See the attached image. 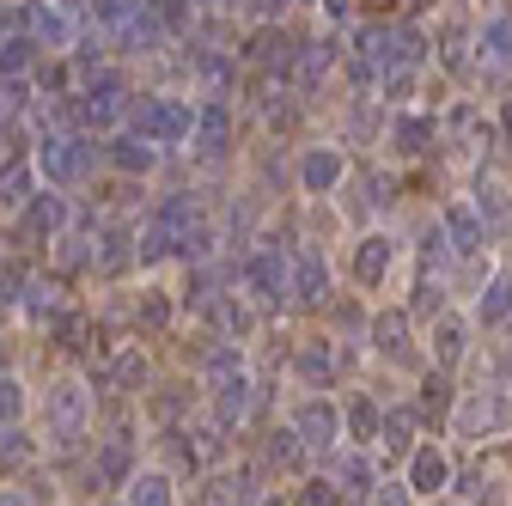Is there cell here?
Wrapping results in <instances>:
<instances>
[{
    "mask_svg": "<svg viewBox=\"0 0 512 506\" xmlns=\"http://www.w3.org/2000/svg\"><path fill=\"white\" fill-rule=\"evenodd\" d=\"M135 135L141 141H153V147H177V141H196V122H202V110L189 104V98H177V92H153V98H141L135 104Z\"/></svg>",
    "mask_w": 512,
    "mask_h": 506,
    "instance_id": "6da1fadb",
    "label": "cell"
},
{
    "mask_svg": "<svg viewBox=\"0 0 512 506\" xmlns=\"http://www.w3.org/2000/svg\"><path fill=\"white\" fill-rule=\"evenodd\" d=\"M43 427L55 446H74V439H86L92 427V385H80V378H61V385L43 391Z\"/></svg>",
    "mask_w": 512,
    "mask_h": 506,
    "instance_id": "7a4b0ae2",
    "label": "cell"
},
{
    "mask_svg": "<svg viewBox=\"0 0 512 506\" xmlns=\"http://www.w3.org/2000/svg\"><path fill=\"white\" fill-rule=\"evenodd\" d=\"M238 275H244V287H250L256 305H287V299H293V250H281V244H256Z\"/></svg>",
    "mask_w": 512,
    "mask_h": 506,
    "instance_id": "3957f363",
    "label": "cell"
},
{
    "mask_svg": "<svg viewBox=\"0 0 512 506\" xmlns=\"http://www.w3.org/2000/svg\"><path fill=\"white\" fill-rule=\"evenodd\" d=\"M31 165H37V177L49 189H74L92 171V141H80V135H43L37 153H31Z\"/></svg>",
    "mask_w": 512,
    "mask_h": 506,
    "instance_id": "277c9868",
    "label": "cell"
},
{
    "mask_svg": "<svg viewBox=\"0 0 512 506\" xmlns=\"http://www.w3.org/2000/svg\"><path fill=\"white\" fill-rule=\"evenodd\" d=\"M293 427H299V439H305L311 452H330L348 421H342V409H336L330 397H305V403L293 409Z\"/></svg>",
    "mask_w": 512,
    "mask_h": 506,
    "instance_id": "5b68a950",
    "label": "cell"
},
{
    "mask_svg": "<svg viewBox=\"0 0 512 506\" xmlns=\"http://www.w3.org/2000/svg\"><path fill=\"white\" fill-rule=\"evenodd\" d=\"M86 482L92 488H128V482H135V446H128V433H110L104 446L92 452Z\"/></svg>",
    "mask_w": 512,
    "mask_h": 506,
    "instance_id": "8992f818",
    "label": "cell"
},
{
    "mask_svg": "<svg viewBox=\"0 0 512 506\" xmlns=\"http://www.w3.org/2000/svg\"><path fill=\"white\" fill-rule=\"evenodd\" d=\"M98 391H116V397H141V385H147V354L141 348H116V354H104L98 360Z\"/></svg>",
    "mask_w": 512,
    "mask_h": 506,
    "instance_id": "52a82bcc",
    "label": "cell"
},
{
    "mask_svg": "<svg viewBox=\"0 0 512 506\" xmlns=\"http://www.w3.org/2000/svg\"><path fill=\"white\" fill-rule=\"evenodd\" d=\"M208 397H214V421H220V427H238V421L250 415V403H256V385H250V372L238 366V372L208 378Z\"/></svg>",
    "mask_w": 512,
    "mask_h": 506,
    "instance_id": "ba28073f",
    "label": "cell"
},
{
    "mask_svg": "<svg viewBox=\"0 0 512 506\" xmlns=\"http://www.w3.org/2000/svg\"><path fill=\"white\" fill-rule=\"evenodd\" d=\"M19 226H25L31 244H61V232H68V202H61V196H43V189H37V196L19 208Z\"/></svg>",
    "mask_w": 512,
    "mask_h": 506,
    "instance_id": "9c48e42d",
    "label": "cell"
},
{
    "mask_svg": "<svg viewBox=\"0 0 512 506\" xmlns=\"http://www.w3.org/2000/svg\"><path fill=\"white\" fill-rule=\"evenodd\" d=\"M330 299V263L324 250H293V305H324Z\"/></svg>",
    "mask_w": 512,
    "mask_h": 506,
    "instance_id": "30bf717a",
    "label": "cell"
},
{
    "mask_svg": "<svg viewBox=\"0 0 512 506\" xmlns=\"http://www.w3.org/2000/svg\"><path fill=\"white\" fill-rule=\"evenodd\" d=\"M342 171H348V159H342L336 147H305V159H299V189H305V196H330V189L342 183Z\"/></svg>",
    "mask_w": 512,
    "mask_h": 506,
    "instance_id": "8fae6325",
    "label": "cell"
},
{
    "mask_svg": "<svg viewBox=\"0 0 512 506\" xmlns=\"http://www.w3.org/2000/svg\"><path fill=\"white\" fill-rule=\"evenodd\" d=\"M391 263H397V244L384 238V232H372V238H360V250H354V281H360V287H378L384 275H391Z\"/></svg>",
    "mask_w": 512,
    "mask_h": 506,
    "instance_id": "7c38bea8",
    "label": "cell"
},
{
    "mask_svg": "<svg viewBox=\"0 0 512 506\" xmlns=\"http://www.w3.org/2000/svg\"><path fill=\"white\" fill-rule=\"evenodd\" d=\"M445 482H452V458H445L439 446L409 452V488H415V494H439Z\"/></svg>",
    "mask_w": 512,
    "mask_h": 506,
    "instance_id": "4fadbf2b",
    "label": "cell"
},
{
    "mask_svg": "<svg viewBox=\"0 0 512 506\" xmlns=\"http://www.w3.org/2000/svg\"><path fill=\"white\" fill-rule=\"evenodd\" d=\"M104 159H110L116 171H128V177H147V171L159 165V147L141 141V135H116V141L104 147Z\"/></svg>",
    "mask_w": 512,
    "mask_h": 506,
    "instance_id": "5bb4252c",
    "label": "cell"
},
{
    "mask_svg": "<svg viewBox=\"0 0 512 506\" xmlns=\"http://www.w3.org/2000/svg\"><path fill=\"white\" fill-rule=\"evenodd\" d=\"M208 318H214L232 342H244V336L256 330V311H250V299H238V293H214V299H208Z\"/></svg>",
    "mask_w": 512,
    "mask_h": 506,
    "instance_id": "9a60e30c",
    "label": "cell"
},
{
    "mask_svg": "<svg viewBox=\"0 0 512 506\" xmlns=\"http://www.w3.org/2000/svg\"><path fill=\"white\" fill-rule=\"evenodd\" d=\"M232 141V110L226 104H202V122H196V153L202 159H220Z\"/></svg>",
    "mask_w": 512,
    "mask_h": 506,
    "instance_id": "2e32d148",
    "label": "cell"
},
{
    "mask_svg": "<svg viewBox=\"0 0 512 506\" xmlns=\"http://www.w3.org/2000/svg\"><path fill=\"white\" fill-rule=\"evenodd\" d=\"M19 311H25L31 324H43V318L55 324V318H61V287H55V281H37V275H31V281H25V299H19Z\"/></svg>",
    "mask_w": 512,
    "mask_h": 506,
    "instance_id": "e0dca14e",
    "label": "cell"
},
{
    "mask_svg": "<svg viewBox=\"0 0 512 506\" xmlns=\"http://www.w3.org/2000/svg\"><path fill=\"white\" fill-rule=\"evenodd\" d=\"M293 372L311 378V385H330V378H336V348H330V342H305V348L293 354Z\"/></svg>",
    "mask_w": 512,
    "mask_h": 506,
    "instance_id": "ac0fdd59",
    "label": "cell"
},
{
    "mask_svg": "<svg viewBox=\"0 0 512 506\" xmlns=\"http://www.w3.org/2000/svg\"><path fill=\"white\" fill-rule=\"evenodd\" d=\"M37 458V439L25 427H0V476H19Z\"/></svg>",
    "mask_w": 512,
    "mask_h": 506,
    "instance_id": "d6986e66",
    "label": "cell"
},
{
    "mask_svg": "<svg viewBox=\"0 0 512 506\" xmlns=\"http://www.w3.org/2000/svg\"><path fill=\"white\" fill-rule=\"evenodd\" d=\"M458 421H464L470 433H494V427H506V421H512V409H506L500 397H470V403L458 409Z\"/></svg>",
    "mask_w": 512,
    "mask_h": 506,
    "instance_id": "ffe728a7",
    "label": "cell"
},
{
    "mask_svg": "<svg viewBox=\"0 0 512 506\" xmlns=\"http://www.w3.org/2000/svg\"><path fill=\"white\" fill-rule=\"evenodd\" d=\"M128 506H177V488H171V476H159V470L135 476V482H128Z\"/></svg>",
    "mask_w": 512,
    "mask_h": 506,
    "instance_id": "44dd1931",
    "label": "cell"
},
{
    "mask_svg": "<svg viewBox=\"0 0 512 506\" xmlns=\"http://www.w3.org/2000/svg\"><path fill=\"white\" fill-rule=\"evenodd\" d=\"M305 452H311V446H305V439H299V427H293V421L269 433V458H275L281 470H299V464H305Z\"/></svg>",
    "mask_w": 512,
    "mask_h": 506,
    "instance_id": "7402d4cb",
    "label": "cell"
},
{
    "mask_svg": "<svg viewBox=\"0 0 512 506\" xmlns=\"http://www.w3.org/2000/svg\"><path fill=\"white\" fill-rule=\"evenodd\" d=\"M445 232H452V250H458V257H470V250L482 244V214L452 208V214H445Z\"/></svg>",
    "mask_w": 512,
    "mask_h": 506,
    "instance_id": "603a6c76",
    "label": "cell"
},
{
    "mask_svg": "<svg viewBox=\"0 0 512 506\" xmlns=\"http://www.w3.org/2000/svg\"><path fill=\"white\" fill-rule=\"evenodd\" d=\"M409 433H415V415H409V409H384V427H378V446H384V452H409V446H415Z\"/></svg>",
    "mask_w": 512,
    "mask_h": 506,
    "instance_id": "cb8c5ba5",
    "label": "cell"
},
{
    "mask_svg": "<svg viewBox=\"0 0 512 506\" xmlns=\"http://www.w3.org/2000/svg\"><path fill=\"white\" fill-rule=\"evenodd\" d=\"M31 171H37V165H7V171H0V208H25V202L37 196V189H31Z\"/></svg>",
    "mask_w": 512,
    "mask_h": 506,
    "instance_id": "d4e9b609",
    "label": "cell"
},
{
    "mask_svg": "<svg viewBox=\"0 0 512 506\" xmlns=\"http://www.w3.org/2000/svg\"><path fill=\"white\" fill-rule=\"evenodd\" d=\"M31 61H37V43L31 37H7V43H0V80L31 74Z\"/></svg>",
    "mask_w": 512,
    "mask_h": 506,
    "instance_id": "484cf974",
    "label": "cell"
},
{
    "mask_svg": "<svg viewBox=\"0 0 512 506\" xmlns=\"http://www.w3.org/2000/svg\"><path fill=\"white\" fill-rule=\"evenodd\" d=\"M372 342H378V354H403L409 348V318L403 311H384V318L372 324Z\"/></svg>",
    "mask_w": 512,
    "mask_h": 506,
    "instance_id": "4316f807",
    "label": "cell"
},
{
    "mask_svg": "<svg viewBox=\"0 0 512 506\" xmlns=\"http://www.w3.org/2000/svg\"><path fill=\"white\" fill-rule=\"evenodd\" d=\"M135 324H141V330H165V324H171V293H165V287H147V293H141Z\"/></svg>",
    "mask_w": 512,
    "mask_h": 506,
    "instance_id": "83f0119b",
    "label": "cell"
},
{
    "mask_svg": "<svg viewBox=\"0 0 512 506\" xmlns=\"http://www.w3.org/2000/svg\"><path fill=\"white\" fill-rule=\"evenodd\" d=\"M342 421H348V433H354V439H378V427H384V415H378V403H372V397H354V403L342 409Z\"/></svg>",
    "mask_w": 512,
    "mask_h": 506,
    "instance_id": "f1b7e54d",
    "label": "cell"
},
{
    "mask_svg": "<svg viewBox=\"0 0 512 506\" xmlns=\"http://www.w3.org/2000/svg\"><path fill=\"white\" fill-rule=\"evenodd\" d=\"M31 31H37L49 49H68V37H74L68 19H61V7H31Z\"/></svg>",
    "mask_w": 512,
    "mask_h": 506,
    "instance_id": "f546056e",
    "label": "cell"
},
{
    "mask_svg": "<svg viewBox=\"0 0 512 506\" xmlns=\"http://www.w3.org/2000/svg\"><path fill=\"white\" fill-rule=\"evenodd\" d=\"M293 506H342V482L336 476H311V482H299Z\"/></svg>",
    "mask_w": 512,
    "mask_h": 506,
    "instance_id": "4dcf8cb0",
    "label": "cell"
},
{
    "mask_svg": "<svg viewBox=\"0 0 512 506\" xmlns=\"http://www.w3.org/2000/svg\"><path fill=\"white\" fill-rule=\"evenodd\" d=\"M19 415H25V385L13 372H0V427H19Z\"/></svg>",
    "mask_w": 512,
    "mask_h": 506,
    "instance_id": "1f68e13d",
    "label": "cell"
},
{
    "mask_svg": "<svg viewBox=\"0 0 512 506\" xmlns=\"http://www.w3.org/2000/svg\"><path fill=\"white\" fill-rule=\"evenodd\" d=\"M464 336H470V330H464V324H452V318L433 330V354H439V366H452V360L464 354Z\"/></svg>",
    "mask_w": 512,
    "mask_h": 506,
    "instance_id": "d6a6232c",
    "label": "cell"
},
{
    "mask_svg": "<svg viewBox=\"0 0 512 506\" xmlns=\"http://www.w3.org/2000/svg\"><path fill=\"white\" fill-rule=\"evenodd\" d=\"M336 482H342V494H366L372 488V464L366 458H336Z\"/></svg>",
    "mask_w": 512,
    "mask_h": 506,
    "instance_id": "836d02e7",
    "label": "cell"
},
{
    "mask_svg": "<svg viewBox=\"0 0 512 506\" xmlns=\"http://www.w3.org/2000/svg\"><path fill=\"white\" fill-rule=\"evenodd\" d=\"M25 281H31L25 269H13V263H0V318H7V311H13V305L25 299Z\"/></svg>",
    "mask_w": 512,
    "mask_h": 506,
    "instance_id": "e575fe53",
    "label": "cell"
},
{
    "mask_svg": "<svg viewBox=\"0 0 512 506\" xmlns=\"http://www.w3.org/2000/svg\"><path fill=\"white\" fill-rule=\"evenodd\" d=\"M506 311H512V287L500 281V287H488V299H482V324H500Z\"/></svg>",
    "mask_w": 512,
    "mask_h": 506,
    "instance_id": "d590c367",
    "label": "cell"
},
{
    "mask_svg": "<svg viewBox=\"0 0 512 506\" xmlns=\"http://www.w3.org/2000/svg\"><path fill=\"white\" fill-rule=\"evenodd\" d=\"M92 13L104 25H128V19H135V0H92Z\"/></svg>",
    "mask_w": 512,
    "mask_h": 506,
    "instance_id": "8d00e7d4",
    "label": "cell"
},
{
    "mask_svg": "<svg viewBox=\"0 0 512 506\" xmlns=\"http://www.w3.org/2000/svg\"><path fill=\"white\" fill-rule=\"evenodd\" d=\"M372 506H409V482H378Z\"/></svg>",
    "mask_w": 512,
    "mask_h": 506,
    "instance_id": "74e56055",
    "label": "cell"
},
{
    "mask_svg": "<svg viewBox=\"0 0 512 506\" xmlns=\"http://www.w3.org/2000/svg\"><path fill=\"white\" fill-rule=\"evenodd\" d=\"M421 409L427 415H445V378H427V385H421Z\"/></svg>",
    "mask_w": 512,
    "mask_h": 506,
    "instance_id": "f35d334b",
    "label": "cell"
},
{
    "mask_svg": "<svg viewBox=\"0 0 512 506\" xmlns=\"http://www.w3.org/2000/svg\"><path fill=\"white\" fill-rule=\"evenodd\" d=\"M488 55H512V25H488Z\"/></svg>",
    "mask_w": 512,
    "mask_h": 506,
    "instance_id": "ab89813d",
    "label": "cell"
},
{
    "mask_svg": "<svg viewBox=\"0 0 512 506\" xmlns=\"http://www.w3.org/2000/svg\"><path fill=\"white\" fill-rule=\"evenodd\" d=\"M421 141H427L421 122H403V153H421Z\"/></svg>",
    "mask_w": 512,
    "mask_h": 506,
    "instance_id": "60d3db41",
    "label": "cell"
},
{
    "mask_svg": "<svg viewBox=\"0 0 512 506\" xmlns=\"http://www.w3.org/2000/svg\"><path fill=\"white\" fill-rule=\"evenodd\" d=\"M0 506H31V500H25L19 488H0Z\"/></svg>",
    "mask_w": 512,
    "mask_h": 506,
    "instance_id": "b9f144b4",
    "label": "cell"
},
{
    "mask_svg": "<svg viewBox=\"0 0 512 506\" xmlns=\"http://www.w3.org/2000/svg\"><path fill=\"white\" fill-rule=\"evenodd\" d=\"M250 506H287V500H281V494H256Z\"/></svg>",
    "mask_w": 512,
    "mask_h": 506,
    "instance_id": "7bdbcfd3",
    "label": "cell"
},
{
    "mask_svg": "<svg viewBox=\"0 0 512 506\" xmlns=\"http://www.w3.org/2000/svg\"><path fill=\"white\" fill-rule=\"evenodd\" d=\"M110 506H116V500H110ZM122 506H128V500H122Z\"/></svg>",
    "mask_w": 512,
    "mask_h": 506,
    "instance_id": "ee69618b",
    "label": "cell"
}]
</instances>
